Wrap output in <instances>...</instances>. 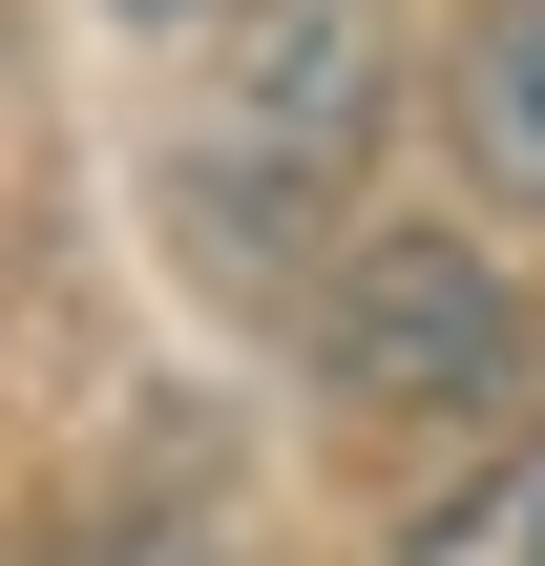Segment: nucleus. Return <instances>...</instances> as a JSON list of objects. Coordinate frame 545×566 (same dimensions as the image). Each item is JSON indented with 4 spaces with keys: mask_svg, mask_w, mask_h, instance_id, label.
Returning a JSON list of instances; mask_svg holds the SVG:
<instances>
[{
    "mask_svg": "<svg viewBox=\"0 0 545 566\" xmlns=\"http://www.w3.org/2000/svg\"><path fill=\"white\" fill-rule=\"evenodd\" d=\"M357 147H378V0H273L231 63H210V105H189V168L231 189V210H336L357 189Z\"/></svg>",
    "mask_w": 545,
    "mask_h": 566,
    "instance_id": "f257e3e1",
    "label": "nucleus"
},
{
    "mask_svg": "<svg viewBox=\"0 0 545 566\" xmlns=\"http://www.w3.org/2000/svg\"><path fill=\"white\" fill-rule=\"evenodd\" d=\"M315 357H336V399H504L525 378V294L462 231H378L336 273V315H315Z\"/></svg>",
    "mask_w": 545,
    "mask_h": 566,
    "instance_id": "f03ea898",
    "label": "nucleus"
},
{
    "mask_svg": "<svg viewBox=\"0 0 545 566\" xmlns=\"http://www.w3.org/2000/svg\"><path fill=\"white\" fill-rule=\"evenodd\" d=\"M462 147H483V189L545 210V0H483L462 21Z\"/></svg>",
    "mask_w": 545,
    "mask_h": 566,
    "instance_id": "7ed1b4c3",
    "label": "nucleus"
},
{
    "mask_svg": "<svg viewBox=\"0 0 545 566\" xmlns=\"http://www.w3.org/2000/svg\"><path fill=\"white\" fill-rule=\"evenodd\" d=\"M399 566H545V420L483 462V483H441V504L399 525Z\"/></svg>",
    "mask_w": 545,
    "mask_h": 566,
    "instance_id": "20e7f679",
    "label": "nucleus"
},
{
    "mask_svg": "<svg viewBox=\"0 0 545 566\" xmlns=\"http://www.w3.org/2000/svg\"><path fill=\"white\" fill-rule=\"evenodd\" d=\"M63 566H231L210 525H126V546H63Z\"/></svg>",
    "mask_w": 545,
    "mask_h": 566,
    "instance_id": "39448f33",
    "label": "nucleus"
}]
</instances>
